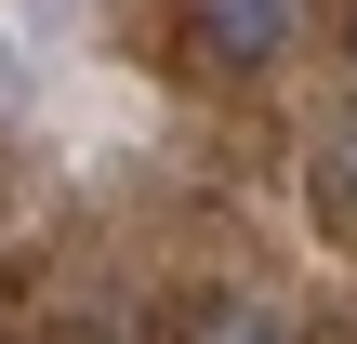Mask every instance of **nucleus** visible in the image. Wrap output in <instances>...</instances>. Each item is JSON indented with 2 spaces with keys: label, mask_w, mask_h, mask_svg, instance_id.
<instances>
[{
  "label": "nucleus",
  "mask_w": 357,
  "mask_h": 344,
  "mask_svg": "<svg viewBox=\"0 0 357 344\" xmlns=\"http://www.w3.org/2000/svg\"><path fill=\"white\" fill-rule=\"evenodd\" d=\"M291 40V0H185V53L199 66H265Z\"/></svg>",
  "instance_id": "obj_1"
},
{
  "label": "nucleus",
  "mask_w": 357,
  "mask_h": 344,
  "mask_svg": "<svg viewBox=\"0 0 357 344\" xmlns=\"http://www.w3.org/2000/svg\"><path fill=\"white\" fill-rule=\"evenodd\" d=\"M172 344H291V331H278L265 305H238V292H212V305H199V318H185Z\"/></svg>",
  "instance_id": "obj_2"
},
{
  "label": "nucleus",
  "mask_w": 357,
  "mask_h": 344,
  "mask_svg": "<svg viewBox=\"0 0 357 344\" xmlns=\"http://www.w3.org/2000/svg\"><path fill=\"white\" fill-rule=\"evenodd\" d=\"M318 212H331V225H357V119H331V133H318Z\"/></svg>",
  "instance_id": "obj_3"
},
{
  "label": "nucleus",
  "mask_w": 357,
  "mask_h": 344,
  "mask_svg": "<svg viewBox=\"0 0 357 344\" xmlns=\"http://www.w3.org/2000/svg\"><path fill=\"white\" fill-rule=\"evenodd\" d=\"M0 106H26V66H13V40H0Z\"/></svg>",
  "instance_id": "obj_4"
}]
</instances>
